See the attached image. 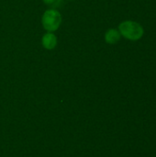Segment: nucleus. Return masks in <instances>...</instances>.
Wrapping results in <instances>:
<instances>
[{
	"mask_svg": "<svg viewBox=\"0 0 156 157\" xmlns=\"http://www.w3.org/2000/svg\"><path fill=\"white\" fill-rule=\"evenodd\" d=\"M119 31L122 37L129 40L136 41L143 38L144 34L143 27L133 20H125L119 25Z\"/></svg>",
	"mask_w": 156,
	"mask_h": 157,
	"instance_id": "nucleus-1",
	"label": "nucleus"
},
{
	"mask_svg": "<svg viewBox=\"0 0 156 157\" xmlns=\"http://www.w3.org/2000/svg\"><path fill=\"white\" fill-rule=\"evenodd\" d=\"M41 23L48 32H54L61 26L62 16L56 9H48L43 13Z\"/></svg>",
	"mask_w": 156,
	"mask_h": 157,
	"instance_id": "nucleus-2",
	"label": "nucleus"
},
{
	"mask_svg": "<svg viewBox=\"0 0 156 157\" xmlns=\"http://www.w3.org/2000/svg\"><path fill=\"white\" fill-rule=\"evenodd\" d=\"M42 46L47 50H52L57 45V38L53 32H47L43 35L41 40Z\"/></svg>",
	"mask_w": 156,
	"mask_h": 157,
	"instance_id": "nucleus-3",
	"label": "nucleus"
},
{
	"mask_svg": "<svg viewBox=\"0 0 156 157\" xmlns=\"http://www.w3.org/2000/svg\"><path fill=\"white\" fill-rule=\"evenodd\" d=\"M121 38V35L117 29H109L105 33V41L108 44H116Z\"/></svg>",
	"mask_w": 156,
	"mask_h": 157,
	"instance_id": "nucleus-4",
	"label": "nucleus"
},
{
	"mask_svg": "<svg viewBox=\"0 0 156 157\" xmlns=\"http://www.w3.org/2000/svg\"><path fill=\"white\" fill-rule=\"evenodd\" d=\"M45 4H47V5H51V4H52V3H54V1L55 0H42Z\"/></svg>",
	"mask_w": 156,
	"mask_h": 157,
	"instance_id": "nucleus-5",
	"label": "nucleus"
}]
</instances>
